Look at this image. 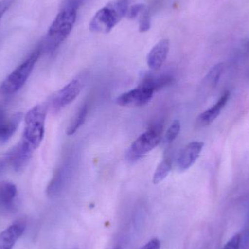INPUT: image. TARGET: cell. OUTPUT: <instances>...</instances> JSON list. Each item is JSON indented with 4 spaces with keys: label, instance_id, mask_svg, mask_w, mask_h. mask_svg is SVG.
Instances as JSON below:
<instances>
[{
    "label": "cell",
    "instance_id": "cell-1",
    "mask_svg": "<svg viewBox=\"0 0 249 249\" xmlns=\"http://www.w3.org/2000/svg\"><path fill=\"white\" fill-rule=\"evenodd\" d=\"M83 0H66L59 13L48 29L42 48L53 52L55 51L71 33L76 19L77 9Z\"/></svg>",
    "mask_w": 249,
    "mask_h": 249
},
{
    "label": "cell",
    "instance_id": "cell-2",
    "mask_svg": "<svg viewBox=\"0 0 249 249\" xmlns=\"http://www.w3.org/2000/svg\"><path fill=\"white\" fill-rule=\"evenodd\" d=\"M128 5L129 0H116L108 3L90 20L89 25L90 31L102 34L110 32L127 15Z\"/></svg>",
    "mask_w": 249,
    "mask_h": 249
},
{
    "label": "cell",
    "instance_id": "cell-3",
    "mask_svg": "<svg viewBox=\"0 0 249 249\" xmlns=\"http://www.w3.org/2000/svg\"><path fill=\"white\" fill-rule=\"evenodd\" d=\"M42 47H38L31 54L30 56L19 65L0 86V94L8 96L21 89L32 74V70L42 51Z\"/></svg>",
    "mask_w": 249,
    "mask_h": 249
},
{
    "label": "cell",
    "instance_id": "cell-4",
    "mask_svg": "<svg viewBox=\"0 0 249 249\" xmlns=\"http://www.w3.org/2000/svg\"><path fill=\"white\" fill-rule=\"evenodd\" d=\"M47 109L44 105L32 108L25 116L24 131L22 139L34 149L39 147L45 135Z\"/></svg>",
    "mask_w": 249,
    "mask_h": 249
},
{
    "label": "cell",
    "instance_id": "cell-5",
    "mask_svg": "<svg viewBox=\"0 0 249 249\" xmlns=\"http://www.w3.org/2000/svg\"><path fill=\"white\" fill-rule=\"evenodd\" d=\"M162 127L155 124L142 133L132 143L126 155L129 162H136L158 146L161 140Z\"/></svg>",
    "mask_w": 249,
    "mask_h": 249
},
{
    "label": "cell",
    "instance_id": "cell-6",
    "mask_svg": "<svg viewBox=\"0 0 249 249\" xmlns=\"http://www.w3.org/2000/svg\"><path fill=\"white\" fill-rule=\"evenodd\" d=\"M152 89L146 86H139L136 89L120 95L115 102L124 107H142L147 105L154 96Z\"/></svg>",
    "mask_w": 249,
    "mask_h": 249
},
{
    "label": "cell",
    "instance_id": "cell-7",
    "mask_svg": "<svg viewBox=\"0 0 249 249\" xmlns=\"http://www.w3.org/2000/svg\"><path fill=\"white\" fill-rule=\"evenodd\" d=\"M83 86V82L80 78L74 79L66 85L53 97L51 102L53 109L58 111L72 103L81 93Z\"/></svg>",
    "mask_w": 249,
    "mask_h": 249
},
{
    "label": "cell",
    "instance_id": "cell-8",
    "mask_svg": "<svg viewBox=\"0 0 249 249\" xmlns=\"http://www.w3.org/2000/svg\"><path fill=\"white\" fill-rule=\"evenodd\" d=\"M204 143L203 142H190L184 146V149L180 152L177 159V166L181 171H185L191 168L200 157L203 150Z\"/></svg>",
    "mask_w": 249,
    "mask_h": 249
},
{
    "label": "cell",
    "instance_id": "cell-9",
    "mask_svg": "<svg viewBox=\"0 0 249 249\" xmlns=\"http://www.w3.org/2000/svg\"><path fill=\"white\" fill-rule=\"evenodd\" d=\"M35 149L22 139L20 143L13 148L8 155V160L16 171H20L26 166Z\"/></svg>",
    "mask_w": 249,
    "mask_h": 249
},
{
    "label": "cell",
    "instance_id": "cell-10",
    "mask_svg": "<svg viewBox=\"0 0 249 249\" xmlns=\"http://www.w3.org/2000/svg\"><path fill=\"white\" fill-rule=\"evenodd\" d=\"M170 50L168 39L159 41L148 54L146 62L152 71H158L162 67L166 60Z\"/></svg>",
    "mask_w": 249,
    "mask_h": 249
},
{
    "label": "cell",
    "instance_id": "cell-11",
    "mask_svg": "<svg viewBox=\"0 0 249 249\" xmlns=\"http://www.w3.org/2000/svg\"><path fill=\"white\" fill-rule=\"evenodd\" d=\"M231 97V93L228 90L225 91L218 99L217 102L211 107L209 109H206L202 112L197 118V124L200 127H206L212 124L216 118L220 115L225 107L228 104Z\"/></svg>",
    "mask_w": 249,
    "mask_h": 249
},
{
    "label": "cell",
    "instance_id": "cell-12",
    "mask_svg": "<svg viewBox=\"0 0 249 249\" xmlns=\"http://www.w3.org/2000/svg\"><path fill=\"white\" fill-rule=\"evenodd\" d=\"M26 225L16 222L0 233V249H13L16 241L23 235Z\"/></svg>",
    "mask_w": 249,
    "mask_h": 249
},
{
    "label": "cell",
    "instance_id": "cell-13",
    "mask_svg": "<svg viewBox=\"0 0 249 249\" xmlns=\"http://www.w3.org/2000/svg\"><path fill=\"white\" fill-rule=\"evenodd\" d=\"M173 80L174 78L172 76L168 74H146L142 80L140 86H146L155 92L171 85L173 83Z\"/></svg>",
    "mask_w": 249,
    "mask_h": 249
},
{
    "label": "cell",
    "instance_id": "cell-14",
    "mask_svg": "<svg viewBox=\"0 0 249 249\" xmlns=\"http://www.w3.org/2000/svg\"><path fill=\"white\" fill-rule=\"evenodd\" d=\"M224 68L225 66L223 63H219L211 68L206 77L203 79V87L205 90L212 91L213 89H216L220 80L221 76L223 73Z\"/></svg>",
    "mask_w": 249,
    "mask_h": 249
},
{
    "label": "cell",
    "instance_id": "cell-15",
    "mask_svg": "<svg viewBox=\"0 0 249 249\" xmlns=\"http://www.w3.org/2000/svg\"><path fill=\"white\" fill-rule=\"evenodd\" d=\"M17 128V124L11 118L7 119L5 112L0 107V142L8 141Z\"/></svg>",
    "mask_w": 249,
    "mask_h": 249
},
{
    "label": "cell",
    "instance_id": "cell-16",
    "mask_svg": "<svg viewBox=\"0 0 249 249\" xmlns=\"http://www.w3.org/2000/svg\"><path fill=\"white\" fill-rule=\"evenodd\" d=\"M17 196V188L11 182L3 181L0 183V205L3 206H11Z\"/></svg>",
    "mask_w": 249,
    "mask_h": 249
},
{
    "label": "cell",
    "instance_id": "cell-17",
    "mask_svg": "<svg viewBox=\"0 0 249 249\" xmlns=\"http://www.w3.org/2000/svg\"><path fill=\"white\" fill-rule=\"evenodd\" d=\"M88 112H89V107L86 104L80 108V110L76 114L75 116L71 121V124L69 125L67 130V133L68 136L74 135L77 131V130L84 124L86 118H87Z\"/></svg>",
    "mask_w": 249,
    "mask_h": 249
},
{
    "label": "cell",
    "instance_id": "cell-18",
    "mask_svg": "<svg viewBox=\"0 0 249 249\" xmlns=\"http://www.w3.org/2000/svg\"><path fill=\"white\" fill-rule=\"evenodd\" d=\"M171 168H172V163L171 160L169 158L163 160L155 170L153 179H152L154 184H158L163 181L171 172Z\"/></svg>",
    "mask_w": 249,
    "mask_h": 249
},
{
    "label": "cell",
    "instance_id": "cell-19",
    "mask_svg": "<svg viewBox=\"0 0 249 249\" xmlns=\"http://www.w3.org/2000/svg\"><path fill=\"white\" fill-rule=\"evenodd\" d=\"M180 130H181V122L178 120H175L170 125L169 128L165 133V141L166 143H172L179 134Z\"/></svg>",
    "mask_w": 249,
    "mask_h": 249
},
{
    "label": "cell",
    "instance_id": "cell-20",
    "mask_svg": "<svg viewBox=\"0 0 249 249\" xmlns=\"http://www.w3.org/2000/svg\"><path fill=\"white\" fill-rule=\"evenodd\" d=\"M138 18H139V32H145L149 30L150 28V17H149V13L146 7Z\"/></svg>",
    "mask_w": 249,
    "mask_h": 249
},
{
    "label": "cell",
    "instance_id": "cell-21",
    "mask_svg": "<svg viewBox=\"0 0 249 249\" xmlns=\"http://www.w3.org/2000/svg\"><path fill=\"white\" fill-rule=\"evenodd\" d=\"M249 57V39H245L241 42L235 53V58L243 60Z\"/></svg>",
    "mask_w": 249,
    "mask_h": 249
},
{
    "label": "cell",
    "instance_id": "cell-22",
    "mask_svg": "<svg viewBox=\"0 0 249 249\" xmlns=\"http://www.w3.org/2000/svg\"><path fill=\"white\" fill-rule=\"evenodd\" d=\"M145 8H146V6H145L144 4H134V5L132 6V7L127 10V16L130 19L137 18L139 15L142 13V12L143 11Z\"/></svg>",
    "mask_w": 249,
    "mask_h": 249
},
{
    "label": "cell",
    "instance_id": "cell-23",
    "mask_svg": "<svg viewBox=\"0 0 249 249\" xmlns=\"http://www.w3.org/2000/svg\"><path fill=\"white\" fill-rule=\"evenodd\" d=\"M241 243V234H236L224 246L222 249H240Z\"/></svg>",
    "mask_w": 249,
    "mask_h": 249
},
{
    "label": "cell",
    "instance_id": "cell-24",
    "mask_svg": "<svg viewBox=\"0 0 249 249\" xmlns=\"http://www.w3.org/2000/svg\"><path fill=\"white\" fill-rule=\"evenodd\" d=\"M14 1L15 0H0V20Z\"/></svg>",
    "mask_w": 249,
    "mask_h": 249
},
{
    "label": "cell",
    "instance_id": "cell-25",
    "mask_svg": "<svg viewBox=\"0 0 249 249\" xmlns=\"http://www.w3.org/2000/svg\"><path fill=\"white\" fill-rule=\"evenodd\" d=\"M141 249H160V241L158 238H153Z\"/></svg>",
    "mask_w": 249,
    "mask_h": 249
},
{
    "label": "cell",
    "instance_id": "cell-26",
    "mask_svg": "<svg viewBox=\"0 0 249 249\" xmlns=\"http://www.w3.org/2000/svg\"><path fill=\"white\" fill-rule=\"evenodd\" d=\"M3 165H4V163L2 162H0V171L2 169Z\"/></svg>",
    "mask_w": 249,
    "mask_h": 249
},
{
    "label": "cell",
    "instance_id": "cell-27",
    "mask_svg": "<svg viewBox=\"0 0 249 249\" xmlns=\"http://www.w3.org/2000/svg\"></svg>",
    "mask_w": 249,
    "mask_h": 249
}]
</instances>
